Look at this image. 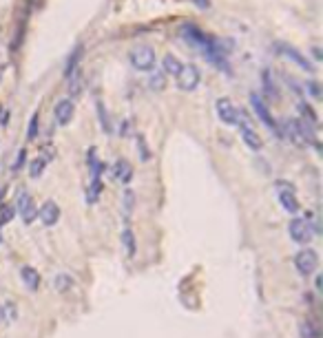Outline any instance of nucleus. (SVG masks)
Masks as SVG:
<instances>
[{"mask_svg": "<svg viewBox=\"0 0 323 338\" xmlns=\"http://www.w3.org/2000/svg\"><path fill=\"white\" fill-rule=\"evenodd\" d=\"M283 133L281 137L290 139L296 146H308L310 142H314V130L310 129L308 122H299V120H281Z\"/></svg>", "mask_w": 323, "mask_h": 338, "instance_id": "obj_1", "label": "nucleus"}, {"mask_svg": "<svg viewBox=\"0 0 323 338\" xmlns=\"http://www.w3.org/2000/svg\"><path fill=\"white\" fill-rule=\"evenodd\" d=\"M274 188H277V195H279V201H281L283 210H286V212H299L301 206L294 195V186H292L290 182H286V179H277Z\"/></svg>", "mask_w": 323, "mask_h": 338, "instance_id": "obj_2", "label": "nucleus"}, {"mask_svg": "<svg viewBox=\"0 0 323 338\" xmlns=\"http://www.w3.org/2000/svg\"><path fill=\"white\" fill-rule=\"evenodd\" d=\"M237 126H239V133H241V139L243 144H246L250 151H261V146H264V142H261V137L257 135V130L252 129V122L248 120V115L243 111H239V120H237Z\"/></svg>", "mask_w": 323, "mask_h": 338, "instance_id": "obj_3", "label": "nucleus"}, {"mask_svg": "<svg viewBox=\"0 0 323 338\" xmlns=\"http://www.w3.org/2000/svg\"><path fill=\"white\" fill-rule=\"evenodd\" d=\"M131 64L137 71H153L155 69V49L148 45H140L131 51Z\"/></svg>", "mask_w": 323, "mask_h": 338, "instance_id": "obj_4", "label": "nucleus"}, {"mask_svg": "<svg viewBox=\"0 0 323 338\" xmlns=\"http://www.w3.org/2000/svg\"><path fill=\"white\" fill-rule=\"evenodd\" d=\"M294 267L301 276H310L314 274V270L319 267V254L312 248H303L301 252H296L294 257Z\"/></svg>", "mask_w": 323, "mask_h": 338, "instance_id": "obj_5", "label": "nucleus"}, {"mask_svg": "<svg viewBox=\"0 0 323 338\" xmlns=\"http://www.w3.org/2000/svg\"><path fill=\"white\" fill-rule=\"evenodd\" d=\"M202 82V73L195 64H181L179 73H177V86L181 91H195Z\"/></svg>", "mask_w": 323, "mask_h": 338, "instance_id": "obj_6", "label": "nucleus"}, {"mask_svg": "<svg viewBox=\"0 0 323 338\" xmlns=\"http://www.w3.org/2000/svg\"><path fill=\"white\" fill-rule=\"evenodd\" d=\"M274 47H277V53H279V55H283V58H288L290 62H294L299 69H303V71H310V73L314 71L312 62H310V60L305 58V55L301 53L299 49H294L292 45H288V42H277Z\"/></svg>", "mask_w": 323, "mask_h": 338, "instance_id": "obj_7", "label": "nucleus"}, {"mask_svg": "<svg viewBox=\"0 0 323 338\" xmlns=\"http://www.w3.org/2000/svg\"><path fill=\"white\" fill-rule=\"evenodd\" d=\"M288 232H290V239L294 241V243H308L310 239H312V226H310L308 219H292L290 223H288Z\"/></svg>", "mask_w": 323, "mask_h": 338, "instance_id": "obj_8", "label": "nucleus"}, {"mask_svg": "<svg viewBox=\"0 0 323 338\" xmlns=\"http://www.w3.org/2000/svg\"><path fill=\"white\" fill-rule=\"evenodd\" d=\"M16 210L18 214L22 217V221L29 226V223L35 221V217H38V206L33 204V199H31L29 192H20L16 199Z\"/></svg>", "mask_w": 323, "mask_h": 338, "instance_id": "obj_9", "label": "nucleus"}, {"mask_svg": "<svg viewBox=\"0 0 323 338\" xmlns=\"http://www.w3.org/2000/svg\"><path fill=\"white\" fill-rule=\"evenodd\" d=\"M215 113H217V117H219L224 124H228V126H235V124H237V120H239V108L235 106L228 98H219V100H217V102H215Z\"/></svg>", "mask_w": 323, "mask_h": 338, "instance_id": "obj_10", "label": "nucleus"}, {"mask_svg": "<svg viewBox=\"0 0 323 338\" xmlns=\"http://www.w3.org/2000/svg\"><path fill=\"white\" fill-rule=\"evenodd\" d=\"M250 106H252V111H255V115L259 117L261 122H264L265 126H268L272 133H277L279 135V124L272 120V115H270V111H268V106H265V102L259 98L257 93H250Z\"/></svg>", "mask_w": 323, "mask_h": 338, "instance_id": "obj_11", "label": "nucleus"}, {"mask_svg": "<svg viewBox=\"0 0 323 338\" xmlns=\"http://www.w3.org/2000/svg\"><path fill=\"white\" fill-rule=\"evenodd\" d=\"M38 217L44 226L51 228V226H56L58 219H60V208H58L56 201H44V204L38 208Z\"/></svg>", "mask_w": 323, "mask_h": 338, "instance_id": "obj_12", "label": "nucleus"}, {"mask_svg": "<svg viewBox=\"0 0 323 338\" xmlns=\"http://www.w3.org/2000/svg\"><path fill=\"white\" fill-rule=\"evenodd\" d=\"M73 113H75V106L71 100H60L53 108V115H56V124L58 126H66L71 120H73Z\"/></svg>", "mask_w": 323, "mask_h": 338, "instance_id": "obj_13", "label": "nucleus"}, {"mask_svg": "<svg viewBox=\"0 0 323 338\" xmlns=\"http://www.w3.org/2000/svg\"><path fill=\"white\" fill-rule=\"evenodd\" d=\"M20 279H22V283H25V287L31 289V292H35V289L40 287V274L35 267H31V265L20 267Z\"/></svg>", "mask_w": 323, "mask_h": 338, "instance_id": "obj_14", "label": "nucleus"}, {"mask_svg": "<svg viewBox=\"0 0 323 338\" xmlns=\"http://www.w3.org/2000/svg\"><path fill=\"white\" fill-rule=\"evenodd\" d=\"M113 175H115L117 182L128 183V182H131V177H133V166L128 164L126 159H117V161H115V166H113Z\"/></svg>", "mask_w": 323, "mask_h": 338, "instance_id": "obj_15", "label": "nucleus"}, {"mask_svg": "<svg viewBox=\"0 0 323 338\" xmlns=\"http://www.w3.org/2000/svg\"><path fill=\"white\" fill-rule=\"evenodd\" d=\"M162 67H164V73L177 76V73H179V69H181V62L175 58V55L166 53V55H164V60H162Z\"/></svg>", "mask_w": 323, "mask_h": 338, "instance_id": "obj_16", "label": "nucleus"}, {"mask_svg": "<svg viewBox=\"0 0 323 338\" xmlns=\"http://www.w3.org/2000/svg\"><path fill=\"white\" fill-rule=\"evenodd\" d=\"M53 287L58 289V292H66V289L73 287V276L71 274H56V279H53Z\"/></svg>", "mask_w": 323, "mask_h": 338, "instance_id": "obj_17", "label": "nucleus"}, {"mask_svg": "<svg viewBox=\"0 0 323 338\" xmlns=\"http://www.w3.org/2000/svg\"><path fill=\"white\" fill-rule=\"evenodd\" d=\"M122 243H124V252H126L128 257H133V254H135V234H133L131 228H126V230L122 232Z\"/></svg>", "mask_w": 323, "mask_h": 338, "instance_id": "obj_18", "label": "nucleus"}, {"mask_svg": "<svg viewBox=\"0 0 323 338\" xmlns=\"http://www.w3.org/2000/svg\"><path fill=\"white\" fill-rule=\"evenodd\" d=\"M100 190H102V182H100V177H93L91 186H88V195H87V201H88V204L97 201V197H100Z\"/></svg>", "mask_w": 323, "mask_h": 338, "instance_id": "obj_19", "label": "nucleus"}, {"mask_svg": "<svg viewBox=\"0 0 323 338\" xmlns=\"http://www.w3.org/2000/svg\"><path fill=\"white\" fill-rule=\"evenodd\" d=\"M301 338H319V329L314 327L310 320H305V323H301Z\"/></svg>", "mask_w": 323, "mask_h": 338, "instance_id": "obj_20", "label": "nucleus"}, {"mask_svg": "<svg viewBox=\"0 0 323 338\" xmlns=\"http://www.w3.org/2000/svg\"><path fill=\"white\" fill-rule=\"evenodd\" d=\"M16 305L13 303H4L2 307H0V318L2 320H16Z\"/></svg>", "mask_w": 323, "mask_h": 338, "instance_id": "obj_21", "label": "nucleus"}, {"mask_svg": "<svg viewBox=\"0 0 323 338\" xmlns=\"http://www.w3.org/2000/svg\"><path fill=\"white\" fill-rule=\"evenodd\" d=\"M148 84H150V89H153V91L164 89V84H166V73H164V71H157L153 78H150Z\"/></svg>", "mask_w": 323, "mask_h": 338, "instance_id": "obj_22", "label": "nucleus"}, {"mask_svg": "<svg viewBox=\"0 0 323 338\" xmlns=\"http://www.w3.org/2000/svg\"><path fill=\"white\" fill-rule=\"evenodd\" d=\"M27 137H29V139H35V137H38V113H33V115H31L29 129H27Z\"/></svg>", "mask_w": 323, "mask_h": 338, "instance_id": "obj_23", "label": "nucleus"}, {"mask_svg": "<svg viewBox=\"0 0 323 338\" xmlns=\"http://www.w3.org/2000/svg\"><path fill=\"white\" fill-rule=\"evenodd\" d=\"M42 170H44V159H40V157H38V159L29 166V175H31V177H40Z\"/></svg>", "mask_w": 323, "mask_h": 338, "instance_id": "obj_24", "label": "nucleus"}, {"mask_svg": "<svg viewBox=\"0 0 323 338\" xmlns=\"http://www.w3.org/2000/svg\"><path fill=\"white\" fill-rule=\"evenodd\" d=\"M299 111L303 113L305 117H308V120H305V122H308V124H317V113H314L312 108L308 106V104H299Z\"/></svg>", "mask_w": 323, "mask_h": 338, "instance_id": "obj_25", "label": "nucleus"}, {"mask_svg": "<svg viewBox=\"0 0 323 338\" xmlns=\"http://www.w3.org/2000/svg\"><path fill=\"white\" fill-rule=\"evenodd\" d=\"M264 84H265V93L272 95V98H277V89H274L272 78H270V73H268V71H264Z\"/></svg>", "mask_w": 323, "mask_h": 338, "instance_id": "obj_26", "label": "nucleus"}, {"mask_svg": "<svg viewBox=\"0 0 323 338\" xmlns=\"http://www.w3.org/2000/svg\"><path fill=\"white\" fill-rule=\"evenodd\" d=\"M97 113H100V122H102V129L106 133H111V126H109V120H106V111H104V104L97 102Z\"/></svg>", "mask_w": 323, "mask_h": 338, "instance_id": "obj_27", "label": "nucleus"}, {"mask_svg": "<svg viewBox=\"0 0 323 338\" xmlns=\"http://www.w3.org/2000/svg\"><path fill=\"white\" fill-rule=\"evenodd\" d=\"M133 201H135L133 190H126V192H124V212H126V214L133 212Z\"/></svg>", "mask_w": 323, "mask_h": 338, "instance_id": "obj_28", "label": "nucleus"}, {"mask_svg": "<svg viewBox=\"0 0 323 338\" xmlns=\"http://www.w3.org/2000/svg\"><path fill=\"white\" fill-rule=\"evenodd\" d=\"M80 55H82V47H78V53H73V55H71V60H69V67H66V76H71V73H73V69H75V64H78Z\"/></svg>", "mask_w": 323, "mask_h": 338, "instance_id": "obj_29", "label": "nucleus"}, {"mask_svg": "<svg viewBox=\"0 0 323 338\" xmlns=\"http://www.w3.org/2000/svg\"><path fill=\"white\" fill-rule=\"evenodd\" d=\"M137 146H140V159L142 161H146V159H150V151H148V146H144V139L142 137H137Z\"/></svg>", "mask_w": 323, "mask_h": 338, "instance_id": "obj_30", "label": "nucleus"}, {"mask_svg": "<svg viewBox=\"0 0 323 338\" xmlns=\"http://www.w3.org/2000/svg\"><path fill=\"white\" fill-rule=\"evenodd\" d=\"M25 155H27L25 151H20V153H18V159H16V164H13V170H18L22 164H25Z\"/></svg>", "mask_w": 323, "mask_h": 338, "instance_id": "obj_31", "label": "nucleus"}, {"mask_svg": "<svg viewBox=\"0 0 323 338\" xmlns=\"http://www.w3.org/2000/svg\"><path fill=\"white\" fill-rule=\"evenodd\" d=\"M193 2L197 7H202V9H208V7H210V0H193Z\"/></svg>", "mask_w": 323, "mask_h": 338, "instance_id": "obj_32", "label": "nucleus"}, {"mask_svg": "<svg viewBox=\"0 0 323 338\" xmlns=\"http://www.w3.org/2000/svg\"><path fill=\"white\" fill-rule=\"evenodd\" d=\"M312 51H314V55H317V60L321 58V51H319V47H312Z\"/></svg>", "mask_w": 323, "mask_h": 338, "instance_id": "obj_33", "label": "nucleus"}]
</instances>
